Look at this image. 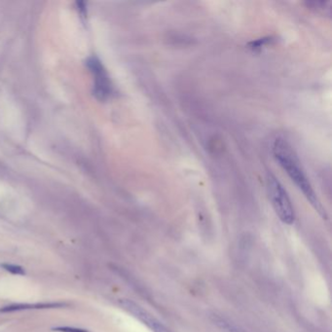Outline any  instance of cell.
<instances>
[{
	"label": "cell",
	"mask_w": 332,
	"mask_h": 332,
	"mask_svg": "<svg viewBox=\"0 0 332 332\" xmlns=\"http://www.w3.org/2000/svg\"><path fill=\"white\" fill-rule=\"evenodd\" d=\"M273 154L279 165L282 168L312 206L320 213V215L327 218V212L314 191L313 186L290 144L285 139L278 137L273 145Z\"/></svg>",
	"instance_id": "obj_1"
},
{
	"label": "cell",
	"mask_w": 332,
	"mask_h": 332,
	"mask_svg": "<svg viewBox=\"0 0 332 332\" xmlns=\"http://www.w3.org/2000/svg\"><path fill=\"white\" fill-rule=\"evenodd\" d=\"M266 186L269 199L279 218L283 223L288 225L294 223V208L287 195V192L285 191L281 183L274 175L268 174L266 179Z\"/></svg>",
	"instance_id": "obj_2"
},
{
	"label": "cell",
	"mask_w": 332,
	"mask_h": 332,
	"mask_svg": "<svg viewBox=\"0 0 332 332\" xmlns=\"http://www.w3.org/2000/svg\"><path fill=\"white\" fill-rule=\"evenodd\" d=\"M86 67L89 68L94 77L93 94L99 101H106L113 94V86L109 75L101 60L92 56L86 61Z\"/></svg>",
	"instance_id": "obj_3"
},
{
	"label": "cell",
	"mask_w": 332,
	"mask_h": 332,
	"mask_svg": "<svg viewBox=\"0 0 332 332\" xmlns=\"http://www.w3.org/2000/svg\"><path fill=\"white\" fill-rule=\"evenodd\" d=\"M120 306L131 314L135 319L141 322L146 326L151 332H173L170 331L166 326H164L159 320L153 317L148 311L144 310L141 306L136 304L130 299H121L119 300Z\"/></svg>",
	"instance_id": "obj_4"
},
{
	"label": "cell",
	"mask_w": 332,
	"mask_h": 332,
	"mask_svg": "<svg viewBox=\"0 0 332 332\" xmlns=\"http://www.w3.org/2000/svg\"><path fill=\"white\" fill-rule=\"evenodd\" d=\"M66 303L62 302H49V303H18L4 306L0 309V313H13L28 310H43V309H55L66 307Z\"/></svg>",
	"instance_id": "obj_5"
},
{
	"label": "cell",
	"mask_w": 332,
	"mask_h": 332,
	"mask_svg": "<svg viewBox=\"0 0 332 332\" xmlns=\"http://www.w3.org/2000/svg\"><path fill=\"white\" fill-rule=\"evenodd\" d=\"M212 322L222 332H242L237 327L232 325L230 322L216 315L212 316Z\"/></svg>",
	"instance_id": "obj_6"
},
{
	"label": "cell",
	"mask_w": 332,
	"mask_h": 332,
	"mask_svg": "<svg viewBox=\"0 0 332 332\" xmlns=\"http://www.w3.org/2000/svg\"><path fill=\"white\" fill-rule=\"evenodd\" d=\"M308 7H310L311 9L316 10L318 13L321 12H325V14H327L329 11V13H331V5L332 2H325V1H313V2H308ZM330 15V14H329Z\"/></svg>",
	"instance_id": "obj_7"
},
{
	"label": "cell",
	"mask_w": 332,
	"mask_h": 332,
	"mask_svg": "<svg viewBox=\"0 0 332 332\" xmlns=\"http://www.w3.org/2000/svg\"><path fill=\"white\" fill-rule=\"evenodd\" d=\"M0 268H2L6 272H9L13 275H17V276H25L26 275V270L22 266L9 264V263H1Z\"/></svg>",
	"instance_id": "obj_8"
},
{
	"label": "cell",
	"mask_w": 332,
	"mask_h": 332,
	"mask_svg": "<svg viewBox=\"0 0 332 332\" xmlns=\"http://www.w3.org/2000/svg\"><path fill=\"white\" fill-rule=\"evenodd\" d=\"M272 40L271 37H268V38H260L256 41H253L250 43V48L253 49L254 51L255 50H258V49H261V47H263L265 44H267L268 42H270Z\"/></svg>",
	"instance_id": "obj_9"
},
{
	"label": "cell",
	"mask_w": 332,
	"mask_h": 332,
	"mask_svg": "<svg viewBox=\"0 0 332 332\" xmlns=\"http://www.w3.org/2000/svg\"><path fill=\"white\" fill-rule=\"evenodd\" d=\"M52 331L57 332H90L86 330H82L78 328H71V327H57V328H53Z\"/></svg>",
	"instance_id": "obj_10"
}]
</instances>
